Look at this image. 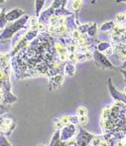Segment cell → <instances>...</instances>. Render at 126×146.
I'll use <instances>...</instances> for the list:
<instances>
[{"mask_svg": "<svg viewBox=\"0 0 126 146\" xmlns=\"http://www.w3.org/2000/svg\"><path fill=\"white\" fill-rule=\"evenodd\" d=\"M0 146H12V145L8 142L7 139L5 138V136L0 135Z\"/></svg>", "mask_w": 126, "mask_h": 146, "instance_id": "30bf717a", "label": "cell"}, {"mask_svg": "<svg viewBox=\"0 0 126 146\" xmlns=\"http://www.w3.org/2000/svg\"><path fill=\"white\" fill-rule=\"evenodd\" d=\"M63 80H64L63 76L57 75V76H55L53 79H52V82H53V83H55V84H61L62 82H63Z\"/></svg>", "mask_w": 126, "mask_h": 146, "instance_id": "8fae6325", "label": "cell"}, {"mask_svg": "<svg viewBox=\"0 0 126 146\" xmlns=\"http://www.w3.org/2000/svg\"><path fill=\"white\" fill-rule=\"evenodd\" d=\"M36 23H37V21H36L35 18H30V24L31 25L34 26V25H36Z\"/></svg>", "mask_w": 126, "mask_h": 146, "instance_id": "e0dca14e", "label": "cell"}, {"mask_svg": "<svg viewBox=\"0 0 126 146\" xmlns=\"http://www.w3.org/2000/svg\"><path fill=\"white\" fill-rule=\"evenodd\" d=\"M126 21V17H125V14H122V13H119L115 16V22L118 24H121V23H124Z\"/></svg>", "mask_w": 126, "mask_h": 146, "instance_id": "277c9868", "label": "cell"}, {"mask_svg": "<svg viewBox=\"0 0 126 146\" xmlns=\"http://www.w3.org/2000/svg\"><path fill=\"white\" fill-rule=\"evenodd\" d=\"M66 73L69 76H73L75 74V67H74L73 64H68L66 66Z\"/></svg>", "mask_w": 126, "mask_h": 146, "instance_id": "5b68a950", "label": "cell"}, {"mask_svg": "<svg viewBox=\"0 0 126 146\" xmlns=\"http://www.w3.org/2000/svg\"><path fill=\"white\" fill-rule=\"evenodd\" d=\"M124 94H126V87H125V88H124Z\"/></svg>", "mask_w": 126, "mask_h": 146, "instance_id": "44dd1931", "label": "cell"}, {"mask_svg": "<svg viewBox=\"0 0 126 146\" xmlns=\"http://www.w3.org/2000/svg\"><path fill=\"white\" fill-rule=\"evenodd\" d=\"M119 1H121V0H119ZM123 1H126V0H123Z\"/></svg>", "mask_w": 126, "mask_h": 146, "instance_id": "7402d4cb", "label": "cell"}, {"mask_svg": "<svg viewBox=\"0 0 126 146\" xmlns=\"http://www.w3.org/2000/svg\"><path fill=\"white\" fill-rule=\"evenodd\" d=\"M41 146H43V145H41Z\"/></svg>", "mask_w": 126, "mask_h": 146, "instance_id": "484cf974", "label": "cell"}, {"mask_svg": "<svg viewBox=\"0 0 126 146\" xmlns=\"http://www.w3.org/2000/svg\"><path fill=\"white\" fill-rule=\"evenodd\" d=\"M125 17H126V13H125Z\"/></svg>", "mask_w": 126, "mask_h": 146, "instance_id": "cb8c5ba5", "label": "cell"}, {"mask_svg": "<svg viewBox=\"0 0 126 146\" xmlns=\"http://www.w3.org/2000/svg\"><path fill=\"white\" fill-rule=\"evenodd\" d=\"M0 130H1V128H0Z\"/></svg>", "mask_w": 126, "mask_h": 146, "instance_id": "d4e9b609", "label": "cell"}, {"mask_svg": "<svg viewBox=\"0 0 126 146\" xmlns=\"http://www.w3.org/2000/svg\"><path fill=\"white\" fill-rule=\"evenodd\" d=\"M125 118H126V113H125Z\"/></svg>", "mask_w": 126, "mask_h": 146, "instance_id": "603a6c76", "label": "cell"}, {"mask_svg": "<svg viewBox=\"0 0 126 146\" xmlns=\"http://www.w3.org/2000/svg\"><path fill=\"white\" fill-rule=\"evenodd\" d=\"M23 14V11L21 9H13L10 12H8L7 14H5V20L6 21H13V20L19 18L20 16Z\"/></svg>", "mask_w": 126, "mask_h": 146, "instance_id": "7a4b0ae2", "label": "cell"}, {"mask_svg": "<svg viewBox=\"0 0 126 146\" xmlns=\"http://www.w3.org/2000/svg\"><path fill=\"white\" fill-rule=\"evenodd\" d=\"M88 116H86V115H84V116H78V121H80V122L86 123V122H88Z\"/></svg>", "mask_w": 126, "mask_h": 146, "instance_id": "5bb4252c", "label": "cell"}, {"mask_svg": "<svg viewBox=\"0 0 126 146\" xmlns=\"http://www.w3.org/2000/svg\"><path fill=\"white\" fill-rule=\"evenodd\" d=\"M99 146H109V144H108V142H107L106 140H101Z\"/></svg>", "mask_w": 126, "mask_h": 146, "instance_id": "ac0fdd59", "label": "cell"}, {"mask_svg": "<svg viewBox=\"0 0 126 146\" xmlns=\"http://www.w3.org/2000/svg\"><path fill=\"white\" fill-rule=\"evenodd\" d=\"M13 126H14V124L11 119L4 118V119H1V121H0V128H1V130L4 131V132H7L8 129H10V131H11Z\"/></svg>", "mask_w": 126, "mask_h": 146, "instance_id": "3957f363", "label": "cell"}, {"mask_svg": "<svg viewBox=\"0 0 126 146\" xmlns=\"http://www.w3.org/2000/svg\"><path fill=\"white\" fill-rule=\"evenodd\" d=\"M44 1L45 0H36V14L39 15V12L41 11L43 5H44Z\"/></svg>", "mask_w": 126, "mask_h": 146, "instance_id": "ba28073f", "label": "cell"}, {"mask_svg": "<svg viewBox=\"0 0 126 146\" xmlns=\"http://www.w3.org/2000/svg\"><path fill=\"white\" fill-rule=\"evenodd\" d=\"M100 142H101V140H100L99 138H98V137H94V140L92 141V144L94 145V146H99Z\"/></svg>", "mask_w": 126, "mask_h": 146, "instance_id": "4fadbf2b", "label": "cell"}, {"mask_svg": "<svg viewBox=\"0 0 126 146\" xmlns=\"http://www.w3.org/2000/svg\"><path fill=\"white\" fill-rule=\"evenodd\" d=\"M80 6H82V1H80V0H75V1H74V3H73L74 10H76V11H78V10L80 8Z\"/></svg>", "mask_w": 126, "mask_h": 146, "instance_id": "7c38bea8", "label": "cell"}, {"mask_svg": "<svg viewBox=\"0 0 126 146\" xmlns=\"http://www.w3.org/2000/svg\"><path fill=\"white\" fill-rule=\"evenodd\" d=\"M76 132V127L74 126V125H66L65 127L63 128V130H62V137L61 139L62 140H68V139H71L72 137L74 136V134H75Z\"/></svg>", "mask_w": 126, "mask_h": 146, "instance_id": "6da1fadb", "label": "cell"}, {"mask_svg": "<svg viewBox=\"0 0 126 146\" xmlns=\"http://www.w3.org/2000/svg\"><path fill=\"white\" fill-rule=\"evenodd\" d=\"M70 118H71L72 123H78V118L76 116H70Z\"/></svg>", "mask_w": 126, "mask_h": 146, "instance_id": "2e32d148", "label": "cell"}, {"mask_svg": "<svg viewBox=\"0 0 126 146\" xmlns=\"http://www.w3.org/2000/svg\"><path fill=\"white\" fill-rule=\"evenodd\" d=\"M107 48H108V44H101L98 46V49H99V51H105V50H107Z\"/></svg>", "mask_w": 126, "mask_h": 146, "instance_id": "9a60e30c", "label": "cell"}, {"mask_svg": "<svg viewBox=\"0 0 126 146\" xmlns=\"http://www.w3.org/2000/svg\"><path fill=\"white\" fill-rule=\"evenodd\" d=\"M125 29L123 27H120V26H116V27L113 29V35L114 36H120L124 33Z\"/></svg>", "mask_w": 126, "mask_h": 146, "instance_id": "52a82bcc", "label": "cell"}, {"mask_svg": "<svg viewBox=\"0 0 126 146\" xmlns=\"http://www.w3.org/2000/svg\"><path fill=\"white\" fill-rule=\"evenodd\" d=\"M5 0H0V3H2V2H4Z\"/></svg>", "mask_w": 126, "mask_h": 146, "instance_id": "ffe728a7", "label": "cell"}, {"mask_svg": "<svg viewBox=\"0 0 126 146\" xmlns=\"http://www.w3.org/2000/svg\"><path fill=\"white\" fill-rule=\"evenodd\" d=\"M113 25H114V24H113V22H108V23H105L100 27V30L101 31H105V30L111 29V28H113Z\"/></svg>", "mask_w": 126, "mask_h": 146, "instance_id": "9c48e42d", "label": "cell"}, {"mask_svg": "<svg viewBox=\"0 0 126 146\" xmlns=\"http://www.w3.org/2000/svg\"><path fill=\"white\" fill-rule=\"evenodd\" d=\"M116 146H124V143H123L122 141H118V142L116 143Z\"/></svg>", "mask_w": 126, "mask_h": 146, "instance_id": "d6986e66", "label": "cell"}, {"mask_svg": "<svg viewBox=\"0 0 126 146\" xmlns=\"http://www.w3.org/2000/svg\"><path fill=\"white\" fill-rule=\"evenodd\" d=\"M76 113H78V116H84L88 114V110L84 106H78V110H76Z\"/></svg>", "mask_w": 126, "mask_h": 146, "instance_id": "8992f818", "label": "cell"}]
</instances>
